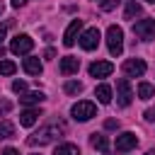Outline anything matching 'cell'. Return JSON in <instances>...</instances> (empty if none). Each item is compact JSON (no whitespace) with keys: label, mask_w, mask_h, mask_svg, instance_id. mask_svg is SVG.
<instances>
[{"label":"cell","mask_w":155,"mask_h":155,"mask_svg":"<svg viewBox=\"0 0 155 155\" xmlns=\"http://www.w3.org/2000/svg\"><path fill=\"white\" fill-rule=\"evenodd\" d=\"M61 133H65V124H63V121H51V124H48V126H44L39 133L29 136V138H27V143H29V145H46V143L56 140Z\"/></svg>","instance_id":"cell-1"},{"label":"cell","mask_w":155,"mask_h":155,"mask_svg":"<svg viewBox=\"0 0 155 155\" xmlns=\"http://www.w3.org/2000/svg\"><path fill=\"white\" fill-rule=\"evenodd\" d=\"M107 46H109L111 56H121V51H124V31H121V27L111 24L107 29Z\"/></svg>","instance_id":"cell-2"},{"label":"cell","mask_w":155,"mask_h":155,"mask_svg":"<svg viewBox=\"0 0 155 155\" xmlns=\"http://www.w3.org/2000/svg\"><path fill=\"white\" fill-rule=\"evenodd\" d=\"M70 114H73L75 121H90V119L97 114V107H94L92 102H75L73 109H70Z\"/></svg>","instance_id":"cell-3"},{"label":"cell","mask_w":155,"mask_h":155,"mask_svg":"<svg viewBox=\"0 0 155 155\" xmlns=\"http://www.w3.org/2000/svg\"><path fill=\"white\" fill-rule=\"evenodd\" d=\"M133 34H136L138 39H143V41L155 39V19H153V17H148V19L136 22V24H133Z\"/></svg>","instance_id":"cell-4"},{"label":"cell","mask_w":155,"mask_h":155,"mask_svg":"<svg viewBox=\"0 0 155 155\" xmlns=\"http://www.w3.org/2000/svg\"><path fill=\"white\" fill-rule=\"evenodd\" d=\"M31 46H34V39H31V36H27V34H17V36L10 41V51H12V53H17V56L29 53V51H31Z\"/></svg>","instance_id":"cell-5"},{"label":"cell","mask_w":155,"mask_h":155,"mask_svg":"<svg viewBox=\"0 0 155 155\" xmlns=\"http://www.w3.org/2000/svg\"><path fill=\"white\" fill-rule=\"evenodd\" d=\"M131 99H133V90H131L128 80L121 78V80L116 82V102H119V107H128Z\"/></svg>","instance_id":"cell-6"},{"label":"cell","mask_w":155,"mask_h":155,"mask_svg":"<svg viewBox=\"0 0 155 155\" xmlns=\"http://www.w3.org/2000/svg\"><path fill=\"white\" fill-rule=\"evenodd\" d=\"M78 41H80V46H82L85 51H94V48L99 46V29H97V27H90L87 31H82V36H80Z\"/></svg>","instance_id":"cell-7"},{"label":"cell","mask_w":155,"mask_h":155,"mask_svg":"<svg viewBox=\"0 0 155 155\" xmlns=\"http://www.w3.org/2000/svg\"><path fill=\"white\" fill-rule=\"evenodd\" d=\"M145 61L143 58H128L126 63H124V73L128 75V78H140L143 73H145Z\"/></svg>","instance_id":"cell-8"},{"label":"cell","mask_w":155,"mask_h":155,"mask_svg":"<svg viewBox=\"0 0 155 155\" xmlns=\"http://www.w3.org/2000/svg\"><path fill=\"white\" fill-rule=\"evenodd\" d=\"M136 145H138V138H136V133L126 131V133L116 136V153H128V150H133Z\"/></svg>","instance_id":"cell-9"},{"label":"cell","mask_w":155,"mask_h":155,"mask_svg":"<svg viewBox=\"0 0 155 155\" xmlns=\"http://www.w3.org/2000/svg\"><path fill=\"white\" fill-rule=\"evenodd\" d=\"M80 29H82V19H73V22L68 24L65 34H63V46H73V44L78 41V34H80Z\"/></svg>","instance_id":"cell-10"},{"label":"cell","mask_w":155,"mask_h":155,"mask_svg":"<svg viewBox=\"0 0 155 155\" xmlns=\"http://www.w3.org/2000/svg\"><path fill=\"white\" fill-rule=\"evenodd\" d=\"M111 70H114V65L109 61H94V63H90V75L92 78H107V75H111Z\"/></svg>","instance_id":"cell-11"},{"label":"cell","mask_w":155,"mask_h":155,"mask_svg":"<svg viewBox=\"0 0 155 155\" xmlns=\"http://www.w3.org/2000/svg\"><path fill=\"white\" fill-rule=\"evenodd\" d=\"M58 70H61L63 75H73V73H78V70H80V58H73V56H65V58H61V65H58Z\"/></svg>","instance_id":"cell-12"},{"label":"cell","mask_w":155,"mask_h":155,"mask_svg":"<svg viewBox=\"0 0 155 155\" xmlns=\"http://www.w3.org/2000/svg\"><path fill=\"white\" fill-rule=\"evenodd\" d=\"M22 68H24V73H29V75H41V70H44V65H41V61H39V58H34V56H29V58H24V63H22Z\"/></svg>","instance_id":"cell-13"},{"label":"cell","mask_w":155,"mask_h":155,"mask_svg":"<svg viewBox=\"0 0 155 155\" xmlns=\"http://www.w3.org/2000/svg\"><path fill=\"white\" fill-rule=\"evenodd\" d=\"M39 116H41V111H39V109H24V111L19 114V124L29 128V126H34V124L39 121Z\"/></svg>","instance_id":"cell-14"},{"label":"cell","mask_w":155,"mask_h":155,"mask_svg":"<svg viewBox=\"0 0 155 155\" xmlns=\"http://www.w3.org/2000/svg\"><path fill=\"white\" fill-rule=\"evenodd\" d=\"M90 143H92V148H97V150H102L104 155H109V140H107L104 133H92V136H90Z\"/></svg>","instance_id":"cell-15"},{"label":"cell","mask_w":155,"mask_h":155,"mask_svg":"<svg viewBox=\"0 0 155 155\" xmlns=\"http://www.w3.org/2000/svg\"><path fill=\"white\" fill-rule=\"evenodd\" d=\"M140 12H143L140 2H136V0H128V2H126V10H124V19H133V17H138Z\"/></svg>","instance_id":"cell-16"},{"label":"cell","mask_w":155,"mask_h":155,"mask_svg":"<svg viewBox=\"0 0 155 155\" xmlns=\"http://www.w3.org/2000/svg\"><path fill=\"white\" fill-rule=\"evenodd\" d=\"M94 97H97L102 104H109V102H111V87H109V85H97V87H94Z\"/></svg>","instance_id":"cell-17"},{"label":"cell","mask_w":155,"mask_h":155,"mask_svg":"<svg viewBox=\"0 0 155 155\" xmlns=\"http://www.w3.org/2000/svg\"><path fill=\"white\" fill-rule=\"evenodd\" d=\"M53 155H80V148H78L75 143H61V145L53 150Z\"/></svg>","instance_id":"cell-18"},{"label":"cell","mask_w":155,"mask_h":155,"mask_svg":"<svg viewBox=\"0 0 155 155\" xmlns=\"http://www.w3.org/2000/svg\"><path fill=\"white\" fill-rule=\"evenodd\" d=\"M19 102L22 104H39V102H44V92H27V94H22L19 97Z\"/></svg>","instance_id":"cell-19"},{"label":"cell","mask_w":155,"mask_h":155,"mask_svg":"<svg viewBox=\"0 0 155 155\" xmlns=\"http://www.w3.org/2000/svg\"><path fill=\"white\" fill-rule=\"evenodd\" d=\"M15 136V124L12 121H0V140H7Z\"/></svg>","instance_id":"cell-20"},{"label":"cell","mask_w":155,"mask_h":155,"mask_svg":"<svg viewBox=\"0 0 155 155\" xmlns=\"http://www.w3.org/2000/svg\"><path fill=\"white\" fill-rule=\"evenodd\" d=\"M153 94H155V87H153L150 82H140V85H138V97H140V99H150Z\"/></svg>","instance_id":"cell-21"},{"label":"cell","mask_w":155,"mask_h":155,"mask_svg":"<svg viewBox=\"0 0 155 155\" xmlns=\"http://www.w3.org/2000/svg\"><path fill=\"white\" fill-rule=\"evenodd\" d=\"M63 90H65V94H80V92H82V82H78V80H68V82L63 85Z\"/></svg>","instance_id":"cell-22"},{"label":"cell","mask_w":155,"mask_h":155,"mask_svg":"<svg viewBox=\"0 0 155 155\" xmlns=\"http://www.w3.org/2000/svg\"><path fill=\"white\" fill-rule=\"evenodd\" d=\"M17 70V65L12 61H0V75H12Z\"/></svg>","instance_id":"cell-23"},{"label":"cell","mask_w":155,"mask_h":155,"mask_svg":"<svg viewBox=\"0 0 155 155\" xmlns=\"http://www.w3.org/2000/svg\"><path fill=\"white\" fill-rule=\"evenodd\" d=\"M12 90H15V92H19V94H22V92H24V90H27V82H24V80H15V82H12Z\"/></svg>","instance_id":"cell-24"},{"label":"cell","mask_w":155,"mask_h":155,"mask_svg":"<svg viewBox=\"0 0 155 155\" xmlns=\"http://www.w3.org/2000/svg\"><path fill=\"white\" fill-rule=\"evenodd\" d=\"M116 5H119V0H104V2H102V10H104V12H111Z\"/></svg>","instance_id":"cell-25"},{"label":"cell","mask_w":155,"mask_h":155,"mask_svg":"<svg viewBox=\"0 0 155 155\" xmlns=\"http://www.w3.org/2000/svg\"><path fill=\"white\" fill-rule=\"evenodd\" d=\"M10 109H12V104H10V102H5V99H0V114H7Z\"/></svg>","instance_id":"cell-26"},{"label":"cell","mask_w":155,"mask_h":155,"mask_svg":"<svg viewBox=\"0 0 155 155\" xmlns=\"http://www.w3.org/2000/svg\"><path fill=\"white\" fill-rule=\"evenodd\" d=\"M104 126H107V128H119V121H116V119H107Z\"/></svg>","instance_id":"cell-27"},{"label":"cell","mask_w":155,"mask_h":155,"mask_svg":"<svg viewBox=\"0 0 155 155\" xmlns=\"http://www.w3.org/2000/svg\"><path fill=\"white\" fill-rule=\"evenodd\" d=\"M143 116H145V121H155V107H153V109H148Z\"/></svg>","instance_id":"cell-28"},{"label":"cell","mask_w":155,"mask_h":155,"mask_svg":"<svg viewBox=\"0 0 155 155\" xmlns=\"http://www.w3.org/2000/svg\"><path fill=\"white\" fill-rule=\"evenodd\" d=\"M2 155H19V153H17L15 148H5V150H2Z\"/></svg>","instance_id":"cell-29"},{"label":"cell","mask_w":155,"mask_h":155,"mask_svg":"<svg viewBox=\"0 0 155 155\" xmlns=\"http://www.w3.org/2000/svg\"><path fill=\"white\" fill-rule=\"evenodd\" d=\"M44 56H46V58H53V56H56V51H53V48H46V53H44Z\"/></svg>","instance_id":"cell-30"},{"label":"cell","mask_w":155,"mask_h":155,"mask_svg":"<svg viewBox=\"0 0 155 155\" xmlns=\"http://www.w3.org/2000/svg\"><path fill=\"white\" fill-rule=\"evenodd\" d=\"M24 2H27V0H12V7H22Z\"/></svg>","instance_id":"cell-31"},{"label":"cell","mask_w":155,"mask_h":155,"mask_svg":"<svg viewBox=\"0 0 155 155\" xmlns=\"http://www.w3.org/2000/svg\"><path fill=\"white\" fill-rule=\"evenodd\" d=\"M2 39H5V27L0 24V41H2Z\"/></svg>","instance_id":"cell-32"},{"label":"cell","mask_w":155,"mask_h":155,"mask_svg":"<svg viewBox=\"0 0 155 155\" xmlns=\"http://www.w3.org/2000/svg\"><path fill=\"white\" fill-rule=\"evenodd\" d=\"M2 56H5V48H2V46H0V58H2Z\"/></svg>","instance_id":"cell-33"},{"label":"cell","mask_w":155,"mask_h":155,"mask_svg":"<svg viewBox=\"0 0 155 155\" xmlns=\"http://www.w3.org/2000/svg\"><path fill=\"white\" fill-rule=\"evenodd\" d=\"M145 155H155V150H148V153H145Z\"/></svg>","instance_id":"cell-34"},{"label":"cell","mask_w":155,"mask_h":155,"mask_svg":"<svg viewBox=\"0 0 155 155\" xmlns=\"http://www.w3.org/2000/svg\"><path fill=\"white\" fill-rule=\"evenodd\" d=\"M0 12H2V2H0Z\"/></svg>","instance_id":"cell-35"},{"label":"cell","mask_w":155,"mask_h":155,"mask_svg":"<svg viewBox=\"0 0 155 155\" xmlns=\"http://www.w3.org/2000/svg\"><path fill=\"white\" fill-rule=\"evenodd\" d=\"M145 2H155V0H145Z\"/></svg>","instance_id":"cell-36"},{"label":"cell","mask_w":155,"mask_h":155,"mask_svg":"<svg viewBox=\"0 0 155 155\" xmlns=\"http://www.w3.org/2000/svg\"><path fill=\"white\" fill-rule=\"evenodd\" d=\"M34 155H39V153H34Z\"/></svg>","instance_id":"cell-37"}]
</instances>
